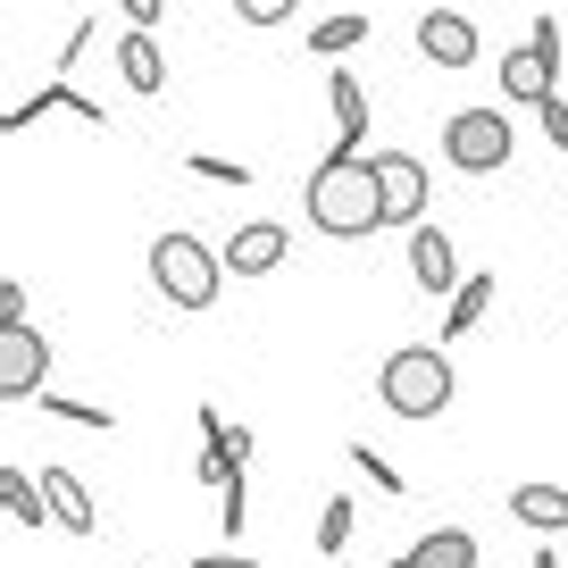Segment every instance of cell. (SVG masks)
<instances>
[{
	"instance_id": "obj_1",
	"label": "cell",
	"mask_w": 568,
	"mask_h": 568,
	"mask_svg": "<svg viewBox=\"0 0 568 568\" xmlns=\"http://www.w3.org/2000/svg\"><path fill=\"white\" fill-rule=\"evenodd\" d=\"M302 210H310V226L335 234V243L385 234V201H376V160H352V151L318 160V168H310V184H302Z\"/></svg>"
},
{
	"instance_id": "obj_2",
	"label": "cell",
	"mask_w": 568,
	"mask_h": 568,
	"mask_svg": "<svg viewBox=\"0 0 568 568\" xmlns=\"http://www.w3.org/2000/svg\"><path fill=\"white\" fill-rule=\"evenodd\" d=\"M452 359L435 352V343H402V352L376 368V402L393 409V418H444L452 409Z\"/></svg>"
},
{
	"instance_id": "obj_3",
	"label": "cell",
	"mask_w": 568,
	"mask_h": 568,
	"mask_svg": "<svg viewBox=\"0 0 568 568\" xmlns=\"http://www.w3.org/2000/svg\"><path fill=\"white\" fill-rule=\"evenodd\" d=\"M151 284H160V302H176L184 318H201V310L217 302V284H226V251H210L201 234H160L151 243Z\"/></svg>"
},
{
	"instance_id": "obj_4",
	"label": "cell",
	"mask_w": 568,
	"mask_h": 568,
	"mask_svg": "<svg viewBox=\"0 0 568 568\" xmlns=\"http://www.w3.org/2000/svg\"><path fill=\"white\" fill-rule=\"evenodd\" d=\"M444 160L460 176H501L510 168V118L501 109H452L444 118Z\"/></svg>"
},
{
	"instance_id": "obj_5",
	"label": "cell",
	"mask_w": 568,
	"mask_h": 568,
	"mask_svg": "<svg viewBox=\"0 0 568 568\" xmlns=\"http://www.w3.org/2000/svg\"><path fill=\"white\" fill-rule=\"evenodd\" d=\"M560 92V18L527 26V51H501V101H551Z\"/></svg>"
},
{
	"instance_id": "obj_6",
	"label": "cell",
	"mask_w": 568,
	"mask_h": 568,
	"mask_svg": "<svg viewBox=\"0 0 568 568\" xmlns=\"http://www.w3.org/2000/svg\"><path fill=\"white\" fill-rule=\"evenodd\" d=\"M368 160H376L385 226H426V160H418V151H368Z\"/></svg>"
},
{
	"instance_id": "obj_7",
	"label": "cell",
	"mask_w": 568,
	"mask_h": 568,
	"mask_svg": "<svg viewBox=\"0 0 568 568\" xmlns=\"http://www.w3.org/2000/svg\"><path fill=\"white\" fill-rule=\"evenodd\" d=\"M42 376H51V343L26 318H0V402H34Z\"/></svg>"
},
{
	"instance_id": "obj_8",
	"label": "cell",
	"mask_w": 568,
	"mask_h": 568,
	"mask_svg": "<svg viewBox=\"0 0 568 568\" xmlns=\"http://www.w3.org/2000/svg\"><path fill=\"white\" fill-rule=\"evenodd\" d=\"M418 59H426V68H477V18H460V9H426V18H418Z\"/></svg>"
},
{
	"instance_id": "obj_9",
	"label": "cell",
	"mask_w": 568,
	"mask_h": 568,
	"mask_svg": "<svg viewBox=\"0 0 568 568\" xmlns=\"http://www.w3.org/2000/svg\"><path fill=\"white\" fill-rule=\"evenodd\" d=\"M284 251H293V234L276 217H251L226 234V276H267V267H284Z\"/></svg>"
},
{
	"instance_id": "obj_10",
	"label": "cell",
	"mask_w": 568,
	"mask_h": 568,
	"mask_svg": "<svg viewBox=\"0 0 568 568\" xmlns=\"http://www.w3.org/2000/svg\"><path fill=\"white\" fill-rule=\"evenodd\" d=\"M409 276H418V293H460V284H468L444 226H409Z\"/></svg>"
},
{
	"instance_id": "obj_11",
	"label": "cell",
	"mask_w": 568,
	"mask_h": 568,
	"mask_svg": "<svg viewBox=\"0 0 568 568\" xmlns=\"http://www.w3.org/2000/svg\"><path fill=\"white\" fill-rule=\"evenodd\" d=\"M109 51H118V75H125V84L142 92V101H151V92H168V51H160V34H151V26L118 34Z\"/></svg>"
},
{
	"instance_id": "obj_12",
	"label": "cell",
	"mask_w": 568,
	"mask_h": 568,
	"mask_svg": "<svg viewBox=\"0 0 568 568\" xmlns=\"http://www.w3.org/2000/svg\"><path fill=\"white\" fill-rule=\"evenodd\" d=\"M326 101H335V151H352V160H368V92H359L352 68H335V84H326Z\"/></svg>"
},
{
	"instance_id": "obj_13",
	"label": "cell",
	"mask_w": 568,
	"mask_h": 568,
	"mask_svg": "<svg viewBox=\"0 0 568 568\" xmlns=\"http://www.w3.org/2000/svg\"><path fill=\"white\" fill-rule=\"evenodd\" d=\"M42 109H68V118H84V125H109V109H101V101H84V92H75L68 75H59V84H42L34 101H18V109H9L0 125H9V134H26V125H34Z\"/></svg>"
},
{
	"instance_id": "obj_14",
	"label": "cell",
	"mask_w": 568,
	"mask_h": 568,
	"mask_svg": "<svg viewBox=\"0 0 568 568\" xmlns=\"http://www.w3.org/2000/svg\"><path fill=\"white\" fill-rule=\"evenodd\" d=\"M201 444H210V452L193 460L201 485H234V477H243V460H251V426H217V435H201Z\"/></svg>"
},
{
	"instance_id": "obj_15",
	"label": "cell",
	"mask_w": 568,
	"mask_h": 568,
	"mask_svg": "<svg viewBox=\"0 0 568 568\" xmlns=\"http://www.w3.org/2000/svg\"><path fill=\"white\" fill-rule=\"evenodd\" d=\"M42 494H51V510H59V527H68V535H92V527H101V518H92L84 477H68V468H42Z\"/></svg>"
},
{
	"instance_id": "obj_16",
	"label": "cell",
	"mask_w": 568,
	"mask_h": 568,
	"mask_svg": "<svg viewBox=\"0 0 568 568\" xmlns=\"http://www.w3.org/2000/svg\"><path fill=\"white\" fill-rule=\"evenodd\" d=\"M510 518H527L535 535H560L568 527V494L560 485H510Z\"/></svg>"
},
{
	"instance_id": "obj_17",
	"label": "cell",
	"mask_w": 568,
	"mask_h": 568,
	"mask_svg": "<svg viewBox=\"0 0 568 568\" xmlns=\"http://www.w3.org/2000/svg\"><path fill=\"white\" fill-rule=\"evenodd\" d=\"M0 501H9V518L18 527H59V510H51V494H42L26 468H0Z\"/></svg>"
},
{
	"instance_id": "obj_18",
	"label": "cell",
	"mask_w": 568,
	"mask_h": 568,
	"mask_svg": "<svg viewBox=\"0 0 568 568\" xmlns=\"http://www.w3.org/2000/svg\"><path fill=\"white\" fill-rule=\"evenodd\" d=\"M409 560L418 568H477V535L468 527H435L426 544H409Z\"/></svg>"
},
{
	"instance_id": "obj_19",
	"label": "cell",
	"mask_w": 568,
	"mask_h": 568,
	"mask_svg": "<svg viewBox=\"0 0 568 568\" xmlns=\"http://www.w3.org/2000/svg\"><path fill=\"white\" fill-rule=\"evenodd\" d=\"M485 310H494V276H468L460 293H452V310H444V343L468 335V326H485Z\"/></svg>"
},
{
	"instance_id": "obj_20",
	"label": "cell",
	"mask_w": 568,
	"mask_h": 568,
	"mask_svg": "<svg viewBox=\"0 0 568 568\" xmlns=\"http://www.w3.org/2000/svg\"><path fill=\"white\" fill-rule=\"evenodd\" d=\"M359 42H368V18H359V9H343V18L310 26V51H318V59H343V51H359Z\"/></svg>"
},
{
	"instance_id": "obj_21",
	"label": "cell",
	"mask_w": 568,
	"mask_h": 568,
	"mask_svg": "<svg viewBox=\"0 0 568 568\" xmlns=\"http://www.w3.org/2000/svg\"><path fill=\"white\" fill-rule=\"evenodd\" d=\"M42 409H51V418H68V426H92V435H109V426H118L101 402H68V393H42Z\"/></svg>"
},
{
	"instance_id": "obj_22",
	"label": "cell",
	"mask_w": 568,
	"mask_h": 568,
	"mask_svg": "<svg viewBox=\"0 0 568 568\" xmlns=\"http://www.w3.org/2000/svg\"><path fill=\"white\" fill-rule=\"evenodd\" d=\"M352 518H359V510H352V501H343V494H335V501H326V510H318V551H326V560H335V551L352 544Z\"/></svg>"
},
{
	"instance_id": "obj_23",
	"label": "cell",
	"mask_w": 568,
	"mask_h": 568,
	"mask_svg": "<svg viewBox=\"0 0 568 568\" xmlns=\"http://www.w3.org/2000/svg\"><path fill=\"white\" fill-rule=\"evenodd\" d=\"M293 9H302V0H234V18H243V26H260V34H267V26H284Z\"/></svg>"
},
{
	"instance_id": "obj_24",
	"label": "cell",
	"mask_w": 568,
	"mask_h": 568,
	"mask_svg": "<svg viewBox=\"0 0 568 568\" xmlns=\"http://www.w3.org/2000/svg\"><path fill=\"white\" fill-rule=\"evenodd\" d=\"M184 168H193V176H210V184H251V168H243V160H217V151H193Z\"/></svg>"
},
{
	"instance_id": "obj_25",
	"label": "cell",
	"mask_w": 568,
	"mask_h": 568,
	"mask_svg": "<svg viewBox=\"0 0 568 568\" xmlns=\"http://www.w3.org/2000/svg\"><path fill=\"white\" fill-rule=\"evenodd\" d=\"M352 468H359V477H376V494H402V468H393V460H376L368 444H352Z\"/></svg>"
},
{
	"instance_id": "obj_26",
	"label": "cell",
	"mask_w": 568,
	"mask_h": 568,
	"mask_svg": "<svg viewBox=\"0 0 568 568\" xmlns=\"http://www.w3.org/2000/svg\"><path fill=\"white\" fill-rule=\"evenodd\" d=\"M92 34H101V26H92V18H75V26H68V51H59V75H68V68H75V59H84V51H92Z\"/></svg>"
},
{
	"instance_id": "obj_27",
	"label": "cell",
	"mask_w": 568,
	"mask_h": 568,
	"mask_svg": "<svg viewBox=\"0 0 568 568\" xmlns=\"http://www.w3.org/2000/svg\"><path fill=\"white\" fill-rule=\"evenodd\" d=\"M535 118H544V134L568 151V101H560V92H551V101H535Z\"/></svg>"
},
{
	"instance_id": "obj_28",
	"label": "cell",
	"mask_w": 568,
	"mask_h": 568,
	"mask_svg": "<svg viewBox=\"0 0 568 568\" xmlns=\"http://www.w3.org/2000/svg\"><path fill=\"white\" fill-rule=\"evenodd\" d=\"M217 494H226V518H217V527H234V535H243V501H251V485L234 477V485H217Z\"/></svg>"
},
{
	"instance_id": "obj_29",
	"label": "cell",
	"mask_w": 568,
	"mask_h": 568,
	"mask_svg": "<svg viewBox=\"0 0 568 568\" xmlns=\"http://www.w3.org/2000/svg\"><path fill=\"white\" fill-rule=\"evenodd\" d=\"M118 9H125L134 26H160V18H168V0H118Z\"/></svg>"
},
{
	"instance_id": "obj_30",
	"label": "cell",
	"mask_w": 568,
	"mask_h": 568,
	"mask_svg": "<svg viewBox=\"0 0 568 568\" xmlns=\"http://www.w3.org/2000/svg\"><path fill=\"white\" fill-rule=\"evenodd\" d=\"M193 568H260V560H243V551H201Z\"/></svg>"
},
{
	"instance_id": "obj_31",
	"label": "cell",
	"mask_w": 568,
	"mask_h": 568,
	"mask_svg": "<svg viewBox=\"0 0 568 568\" xmlns=\"http://www.w3.org/2000/svg\"><path fill=\"white\" fill-rule=\"evenodd\" d=\"M527 568H560V560H551V551H535V560H527Z\"/></svg>"
},
{
	"instance_id": "obj_32",
	"label": "cell",
	"mask_w": 568,
	"mask_h": 568,
	"mask_svg": "<svg viewBox=\"0 0 568 568\" xmlns=\"http://www.w3.org/2000/svg\"><path fill=\"white\" fill-rule=\"evenodd\" d=\"M385 568H418V560H409V551H402V560H385Z\"/></svg>"
}]
</instances>
